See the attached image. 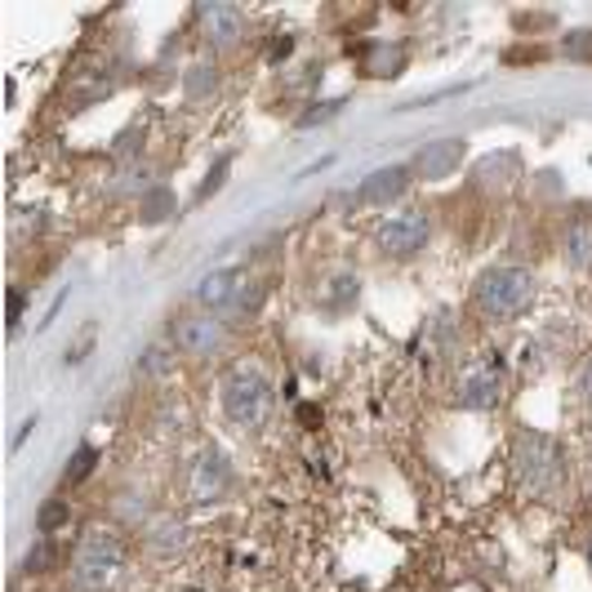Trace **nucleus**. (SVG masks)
I'll return each mask as SVG.
<instances>
[{
  "mask_svg": "<svg viewBox=\"0 0 592 592\" xmlns=\"http://www.w3.org/2000/svg\"><path fill=\"white\" fill-rule=\"evenodd\" d=\"M534 299H540V277L521 263H495L472 286V303L486 321H517L534 307Z\"/></svg>",
  "mask_w": 592,
  "mask_h": 592,
  "instance_id": "f257e3e1",
  "label": "nucleus"
},
{
  "mask_svg": "<svg viewBox=\"0 0 592 592\" xmlns=\"http://www.w3.org/2000/svg\"><path fill=\"white\" fill-rule=\"evenodd\" d=\"M219 406L237 433H258L273 410V379L258 361H237L219 379Z\"/></svg>",
  "mask_w": 592,
  "mask_h": 592,
  "instance_id": "f03ea898",
  "label": "nucleus"
},
{
  "mask_svg": "<svg viewBox=\"0 0 592 592\" xmlns=\"http://www.w3.org/2000/svg\"><path fill=\"white\" fill-rule=\"evenodd\" d=\"M512 472H517V481L530 495L553 499L566 486V455L548 433L521 427V433L512 437Z\"/></svg>",
  "mask_w": 592,
  "mask_h": 592,
  "instance_id": "7ed1b4c3",
  "label": "nucleus"
},
{
  "mask_svg": "<svg viewBox=\"0 0 592 592\" xmlns=\"http://www.w3.org/2000/svg\"><path fill=\"white\" fill-rule=\"evenodd\" d=\"M121 566H125L121 534L107 525H94L81 534V544L72 553V583H76V592H102L121 575Z\"/></svg>",
  "mask_w": 592,
  "mask_h": 592,
  "instance_id": "20e7f679",
  "label": "nucleus"
},
{
  "mask_svg": "<svg viewBox=\"0 0 592 592\" xmlns=\"http://www.w3.org/2000/svg\"><path fill=\"white\" fill-rule=\"evenodd\" d=\"M170 339H174V352H183V357H214L228 343V321L214 312H188L174 321Z\"/></svg>",
  "mask_w": 592,
  "mask_h": 592,
  "instance_id": "39448f33",
  "label": "nucleus"
},
{
  "mask_svg": "<svg viewBox=\"0 0 592 592\" xmlns=\"http://www.w3.org/2000/svg\"><path fill=\"white\" fill-rule=\"evenodd\" d=\"M427 241H433V219H427V209H401L388 223H379V232H374V245H379L384 254H392V258H410Z\"/></svg>",
  "mask_w": 592,
  "mask_h": 592,
  "instance_id": "423d86ee",
  "label": "nucleus"
},
{
  "mask_svg": "<svg viewBox=\"0 0 592 592\" xmlns=\"http://www.w3.org/2000/svg\"><path fill=\"white\" fill-rule=\"evenodd\" d=\"M463 156H468V138L450 134V138H433V143H423L410 160V174L419 183H446L450 174H459L463 166Z\"/></svg>",
  "mask_w": 592,
  "mask_h": 592,
  "instance_id": "0eeeda50",
  "label": "nucleus"
},
{
  "mask_svg": "<svg viewBox=\"0 0 592 592\" xmlns=\"http://www.w3.org/2000/svg\"><path fill=\"white\" fill-rule=\"evenodd\" d=\"M410 183H414L410 166H384V170H370V174L357 183L352 205H361V209H388L392 201H401V196L410 192Z\"/></svg>",
  "mask_w": 592,
  "mask_h": 592,
  "instance_id": "6e6552de",
  "label": "nucleus"
},
{
  "mask_svg": "<svg viewBox=\"0 0 592 592\" xmlns=\"http://www.w3.org/2000/svg\"><path fill=\"white\" fill-rule=\"evenodd\" d=\"M196 32L209 49H232L245 36V10L241 5H196Z\"/></svg>",
  "mask_w": 592,
  "mask_h": 592,
  "instance_id": "1a4fd4ad",
  "label": "nucleus"
},
{
  "mask_svg": "<svg viewBox=\"0 0 592 592\" xmlns=\"http://www.w3.org/2000/svg\"><path fill=\"white\" fill-rule=\"evenodd\" d=\"M352 59H357V72L370 76V81H392L406 72L410 63V49L401 40H361L352 45Z\"/></svg>",
  "mask_w": 592,
  "mask_h": 592,
  "instance_id": "9d476101",
  "label": "nucleus"
},
{
  "mask_svg": "<svg viewBox=\"0 0 592 592\" xmlns=\"http://www.w3.org/2000/svg\"><path fill=\"white\" fill-rule=\"evenodd\" d=\"M228 486H232V459L219 446H205L192 459V476H188L192 499H219Z\"/></svg>",
  "mask_w": 592,
  "mask_h": 592,
  "instance_id": "9b49d317",
  "label": "nucleus"
},
{
  "mask_svg": "<svg viewBox=\"0 0 592 592\" xmlns=\"http://www.w3.org/2000/svg\"><path fill=\"white\" fill-rule=\"evenodd\" d=\"M504 397V365H476L459 379V392L455 401L463 410H495Z\"/></svg>",
  "mask_w": 592,
  "mask_h": 592,
  "instance_id": "f8f14e48",
  "label": "nucleus"
},
{
  "mask_svg": "<svg viewBox=\"0 0 592 592\" xmlns=\"http://www.w3.org/2000/svg\"><path fill=\"white\" fill-rule=\"evenodd\" d=\"M241 290H245L241 267H214V273H205L201 286H196V303L205 312H228V307H237Z\"/></svg>",
  "mask_w": 592,
  "mask_h": 592,
  "instance_id": "ddd939ff",
  "label": "nucleus"
},
{
  "mask_svg": "<svg viewBox=\"0 0 592 592\" xmlns=\"http://www.w3.org/2000/svg\"><path fill=\"white\" fill-rule=\"evenodd\" d=\"M357 299H361V277L357 273H330L316 290L321 312H330V316H343L348 307H357Z\"/></svg>",
  "mask_w": 592,
  "mask_h": 592,
  "instance_id": "4468645a",
  "label": "nucleus"
},
{
  "mask_svg": "<svg viewBox=\"0 0 592 592\" xmlns=\"http://www.w3.org/2000/svg\"><path fill=\"white\" fill-rule=\"evenodd\" d=\"M561 258L575 273H592V219H570L561 232Z\"/></svg>",
  "mask_w": 592,
  "mask_h": 592,
  "instance_id": "2eb2a0df",
  "label": "nucleus"
},
{
  "mask_svg": "<svg viewBox=\"0 0 592 592\" xmlns=\"http://www.w3.org/2000/svg\"><path fill=\"white\" fill-rule=\"evenodd\" d=\"M517 174H521V156L517 152H491V156H481V166H476V183L481 188H508Z\"/></svg>",
  "mask_w": 592,
  "mask_h": 592,
  "instance_id": "dca6fc26",
  "label": "nucleus"
},
{
  "mask_svg": "<svg viewBox=\"0 0 592 592\" xmlns=\"http://www.w3.org/2000/svg\"><path fill=\"white\" fill-rule=\"evenodd\" d=\"M174 209H179V196H174L170 188H160V183L138 196V219H143V223H166Z\"/></svg>",
  "mask_w": 592,
  "mask_h": 592,
  "instance_id": "f3484780",
  "label": "nucleus"
},
{
  "mask_svg": "<svg viewBox=\"0 0 592 592\" xmlns=\"http://www.w3.org/2000/svg\"><path fill=\"white\" fill-rule=\"evenodd\" d=\"M214 89H219V72H214L209 63H192V68L183 72V94H188V102H205Z\"/></svg>",
  "mask_w": 592,
  "mask_h": 592,
  "instance_id": "a211bd4d",
  "label": "nucleus"
},
{
  "mask_svg": "<svg viewBox=\"0 0 592 592\" xmlns=\"http://www.w3.org/2000/svg\"><path fill=\"white\" fill-rule=\"evenodd\" d=\"M170 365H174V352H170L166 343H152V348L138 357V374H143V379H166Z\"/></svg>",
  "mask_w": 592,
  "mask_h": 592,
  "instance_id": "6ab92c4d",
  "label": "nucleus"
},
{
  "mask_svg": "<svg viewBox=\"0 0 592 592\" xmlns=\"http://www.w3.org/2000/svg\"><path fill=\"white\" fill-rule=\"evenodd\" d=\"M94 468H98V450L94 446H76L72 459H68V468H63V481H68V486H81Z\"/></svg>",
  "mask_w": 592,
  "mask_h": 592,
  "instance_id": "aec40b11",
  "label": "nucleus"
},
{
  "mask_svg": "<svg viewBox=\"0 0 592 592\" xmlns=\"http://www.w3.org/2000/svg\"><path fill=\"white\" fill-rule=\"evenodd\" d=\"M561 53L575 63H592V27H579V32H566L561 36Z\"/></svg>",
  "mask_w": 592,
  "mask_h": 592,
  "instance_id": "412c9836",
  "label": "nucleus"
},
{
  "mask_svg": "<svg viewBox=\"0 0 592 592\" xmlns=\"http://www.w3.org/2000/svg\"><path fill=\"white\" fill-rule=\"evenodd\" d=\"M228 170H232V152H223L219 160H214V166H209V174H205V183L196 188V201H209L214 192H219L223 183H228Z\"/></svg>",
  "mask_w": 592,
  "mask_h": 592,
  "instance_id": "4be33fe9",
  "label": "nucleus"
},
{
  "mask_svg": "<svg viewBox=\"0 0 592 592\" xmlns=\"http://www.w3.org/2000/svg\"><path fill=\"white\" fill-rule=\"evenodd\" d=\"M68 517H72L68 499H49V504L40 508V517H36V530H40V534H53L59 525H68Z\"/></svg>",
  "mask_w": 592,
  "mask_h": 592,
  "instance_id": "5701e85b",
  "label": "nucleus"
},
{
  "mask_svg": "<svg viewBox=\"0 0 592 592\" xmlns=\"http://www.w3.org/2000/svg\"><path fill=\"white\" fill-rule=\"evenodd\" d=\"M53 557H59V553H53V544H49V540H40V544L23 557V570H27V575H40V570H49V566H53Z\"/></svg>",
  "mask_w": 592,
  "mask_h": 592,
  "instance_id": "b1692460",
  "label": "nucleus"
},
{
  "mask_svg": "<svg viewBox=\"0 0 592 592\" xmlns=\"http://www.w3.org/2000/svg\"><path fill=\"white\" fill-rule=\"evenodd\" d=\"M343 102H348V98H330V102H321V107H307V112L299 117V125L307 130V125H321V121H330V117H339V112H343Z\"/></svg>",
  "mask_w": 592,
  "mask_h": 592,
  "instance_id": "393cba45",
  "label": "nucleus"
},
{
  "mask_svg": "<svg viewBox=\"0 0 592 592\" xmlns=\"http://www.w3.org/2000/svg\"><path fill=\"white\" fill-rule=\"evenodd\" d=\"M138 143H143V130H138V125H130V130H125V134L117 138V147H112V156H117V160H130V156L138 152Z\"/></svg>",
  "mask_w": 592,
  "mask_h": 592,
  "instance_id": "a878e982",
  "label": "nucleus"
},
{
  "mask_svg": "<svg viewBox=\"0 0 592 592\" xmlns=\"http://www.w3.org/2000/svg\"><path fill=\"white\" fill-rule=\"evenodd\" d=\"M575 397L592 410V357H588V361L579 365V374H575Z\"/></svg>",
  "mask_w": 592,
  "mask_h": 592,
  "instance_id": "bb28decb",
  "label": "nucleus"
},
{
  "mask_svg": "<svg viewBox=\"0 0 592 592\" xmlns=\"http://www.w3.org/2000/svg\"><path fill=\"white\" fill-rule=\"evenodd\" d=\"M5 299H10V316H5V321H10V335H14V330L23 326V307H27V294H23L19 286H10V294H5Z\"/></svg>",
  "mask_w": 592,
  "mask_h": 592,
  "instance_id": "cd10ccee",
  "label": "nucleus"
},
{
  "mask_svg": "<svg viewBox=\"0 0 592 592\" xmlns=\"http://www.w3.org/2000/svg\"><path fill=\"white\" fill-rule=\"evenodd\" d=\"M263 294H267V286H245L241 299H237V312H258V307H263Z\"/></svg>",
  "mask_w": 592,
  "mask_h": 592,
  "instance_id": "c85d7f7f",
  "label": "nucleus"
},
{
  "mask_svg": "<svg viewBox=\"0 0 592 592\" xmlns=\"http://www.w3.org/2000/svg\"><path fill=\"white\" fill-rule=\"evenodd\" d=\"M89 348H94V330H85L76 343H68V365H81L89 357Z\"/></svg>",
  "mask_w": 592,
  "mask_h": 592,
  "instance_id": "c756f323",
  "label": "nucleus"
},
{
  "mask_svg": "<svg viewBox=\"0 0 592 592\" xmlns=\"http://www.w3.org/2000/svg\"><path fill=\"white\" fill-rule=\"evenodd\" d=\"M290 49H294V40H290V36H277V40H273V49H267V59L281 63V59H290Z\"/></svg>",
  "mask_w": 592,
  "mask_h": 592,
  "instance_id": "7c9ffc66",
  "label": "nucleus"
},
{
  "mask_svg": "<svg viewBox=\"0 0 592 592\" xmlns=\"http://www.w3.org/2000/svg\"><path fill=\"white\" fill-rule=\"evenodd\" d=\"M45 223H49V214H45V209L23 214V228H27V232H45Z\"/></svg>",
  "mask_w": 592,
  "mask_h": 592,
  "instance_id": "2f4dec72",
  "label": "nucleus"
},
{
  "mask_svg": "<svg viewBox=\"0 0 592 592\" xmlns=\"http://www.w3.org/2000/svg\"><path fill=\"white\" fill-rule=\"evenodd\" d=\"M294 414H299V423H303V427H316V419H321V410H316V406H299Z\"/></svg>",
  "mask_w": 592,
  "mask_h": 592,
  "instance_id": "473e14b6",
  "label": "nucleus"
},
{
  "mask_svg": "<svg viewBox=\"0 0 592 592\" xmlns=\"http://www.w3.org/2000/svg\"><path fill=\"white\" fill-rule=\"evenodd\" d=\"M588 566H592V534H588Z\"/></svg>",
  "mask_w": 592,
  "mask_h": 592,
  "instance_id": "72a5a7b5",
  "label": "nucleus"
}]
</instances>
